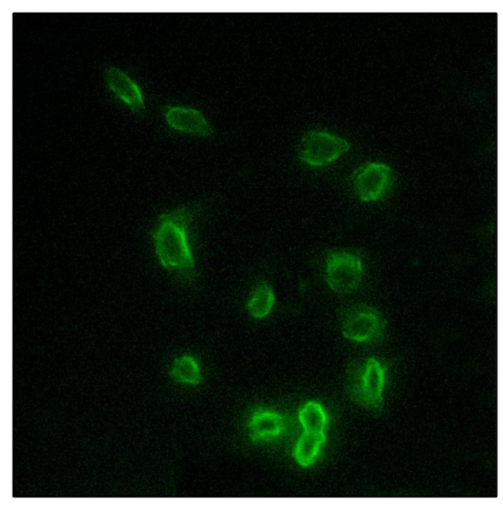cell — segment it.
<instances>
[{
    "instance_id": "8fae6325",
    "label": "cell",
    "mask_w": 503,
    "mask_h": 510,
    "mask_svg": "<svg viewBox=\"0 0 503 510\" xmlns=\"http://www.w3.org/2000/svg\"><path fill=\"white\" fill-rule=\"evenodd\" d=\"M275 302L274 290L267 283H260L251 294L246 307L252 317L264 319L270 314Z\"/></svg>"
},
{
    "instance_id": "30bf717a",
    "label": "cell",
    "mask_w": 503,
    "mask_h": 510,
    "mask_svg": "<svg viewBox=\"0 0 503 510\" xmlns=\"http://www.w3.org/2000/svg\"><path fill=\"white\" fill-rule=\"evenodd\" d=\"M327 436L322 433H311L304 431L298 440L293 456L296 462L303 468L312 466L317 462L322 446L326 442Z\"/></svg>"
},
{
    "instance_id": "8992f818",
    "label": "cell",
    "mask_w": 503,
    "mask_h": 510,
    "mask_svg": "<svg viewBox=\"0 0 503 510\" xmlns=\"http://www.w3.org/2000/svg\"><path fill=\"white\" fill-rule=\"evenodd\" d=\"M353 189L362 202L379 201L389 192L393 173L389 165L366 163L351 176Z\"/></svg>"
},
{
    "instance_id": "9c48e42d",
    "label": "cell",
    "mask_w": 503,
    "mask_h": 510,
    "mask_svg": "<svg viewBox=\"0 0 503 510\" xmlns=\"http://www.w3.org/2000/svg\"><path fill=\"white\" fill-rule=\"evenodd\" d=\"M250 438L253 442L271 440L286 430V419L277 412L258 409L248 424Z\"/></svg>"
},
{
    "instance_id": "5b68a950",
    "label": "cell",
    "mask_w": 503,
    "mask_h": 510,
    "mask_svg": "<svg viewBox=\"0 0 503 510\" xmlns=\"http://www.w3.org/2000/svg\"><path fill=\"white\" fill-rule=\"evenodd\" d=\"M350 150V144L327 132L311 131L303 137L299 159L314 168L326 166L339 160Z\"/></svg>"
},
{
    "instance_id": "ba28073f",
    "label": "cell",
    "mask_w": 503,
    "mask_h": 510,
    "mask_svg": "<svg viewBox=\"0 0 503 510\" xmlns=\"http://www.w3.org/2000/svg\"><path fill=\"white\" fill-rule=\"evenodd\" d=\"M110 89L135 112L145 110L144 97L140 88L126 73L119 68L106 70Z\"/></svg>"
},
{
    "instance_id": "52a82bcc",
    "label": "cell",
    "mask_w": 503,
    "mask_h": 510,
    "mask_svg": "<svg viewBox=\"0 0 503 510\" xmlns=\"http://www.w3.org/2000/svg\"><path fill=\"white\" fill-rule=\"evenodd\" d=\"M165 119L170 127L177 131L193 134L196 136H212L214 131L200 111L182 107H170L165 110Z\"/></svg>"
},
{
    "instance_id": "6da1fadb",
    "label": "cell",
    "mask_w": 503,
    "mask_h": 510,
    "mask_svg": "<svg viewBox=\"0 0 503 510\" xmlns=\"http://www.w3.org/2000/svg\"><path fill=\"white\" fill-rule=\"evenodd\" d=\"M194 214L189 207L163 214L152 229L154 256L160 266L183 282H193L198 269L190 241Z\"/></svg>"
},
{
    "instance_id": "7c38bea8",
    "label": "cell",
    "mask_w": 503,
    "mask_h": 510,
    "mask_svg": "<svg viewBox=\"0 0 503 510\" xmlns=\"http://www.w3.org/2000/svg\"><path fill=\"white\" fill-rule=\"evenodd\" d=\"M299 420L304 431L322 433L328 426V415L322 405L317 401H309L299 411Z\"/></svg>"
},
{
    "instance_id": "4fadbf2b",
    "label": "cell",
    "mask_w": 503,
    "mask_h": 510,
    "mask_svg": "<svg viewBox=\"0 0 503 510\" xmlns=\"http://www.w3.org/2000/svg\"><path fill=\"white\" fill-rule=\"evenodd\" d=\"M173 378L181 382L196 384L201 382V370L197 360L190 356H182L174 360L172 368Z\"/></svg>"
},
{
    "instance_id": "7a4b0ae2",
    "label": "cell",
    "mask_w": 503,
    "mask_h": 510,
    "mask_svg": "<svg viewBox=\"0 0 503 510\" xmlns=\"http://www.w3.org/2000/svg\"><path fill=\"white\" fill-rule=\"evenodd\" d=\"M386 367L375 357L353 361L346 374L349 397L360 408L379 418L384 409Z\"/></svg>"
},
{
    "instance_id": "277c9868",
    "label": "cell",
    "mask_w": 503,
    "mask_h": 510,
    "mask_svg": "<svg viewBox=\"0 0 503 510\" xmlns=\"http://www.w3.org/2000/svg\"><path fill=\"white\" fill-rule=\"evenodd\" d=\"M342 336L358 343H376L385 334L386 320L372 306L356 304L344 308L340 313Z\"/></svg>"
},
{
    "instance_id": "3957f363",
    "label": "cell",
    "mask_w": 503,
    "mask_h": 510,
    "mask_svg": "<svg viewBox=\"0 0 503 510\" xmlns=\"http://www.w3.org/2000/svg\"><path fill=\"white\" fill-rule=\"evenodd\" d=\"M363 255L357 249H331L326 257V280L338 295H350L362 284Z\"/></svg>"
}]
</instances>
